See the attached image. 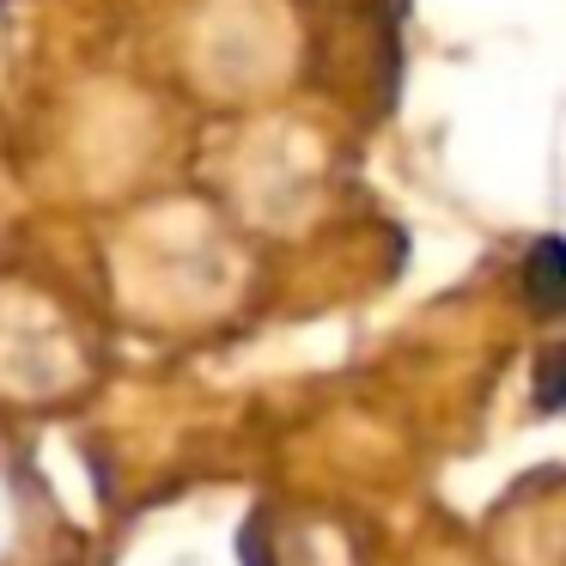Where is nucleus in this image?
Here are the masks:
<instances>
[{"mask_svg": "<svg viewBox=\"0 0 566 566\" xmlns=\"http://www.w3.org/2000/svg\"><path fill=\"white\" fill-rule=\"evenodd\" d=\"M530 293H536L542 317L560 311V244H554V238H542V244H536V262H530Z\"/></svg>", "mask_w": 566, "mask_h": 566, "instance_id": "nucleus-1", "label": "nucleus"}]
</instances>
